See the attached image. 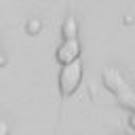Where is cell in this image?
I'll list each match as a JSON object with an SVG mask.
<instances>
[{"mask_svg":"<svg viewBox=\"0 0 135 135\" xmlns=\"http://www.w3.org/2000/svg\"><path fill=\"white\" fill-rule=\"evenodd\" d=\"M84 78V65L80 59H74L70 63H63L59 70V93L61 97H70L78 91Z\"/></svg>","mask_w":135,"mask_h":135,"instance_id":"cell-1","label":"cell"},{"mask_svg":"<svg viewBox=\"0 0 135 135\" xmlns=\"http://www.w3.org/2000/svg\"><path fill=\"white\" fill-rule=\"evenodd\" d=\"M4 65H6V55L0 51V68H4Z\"/></svg>","mask_w":135,"mask_h":135,"instance_id":"cell-7","label":"cell"},{"mask_svg":"<svg viewBox=\"0 0 135 135\" xmlns=\"http://www.w3.org/2000/svg\"><path fill=\"white\" fill-rule=\"evenodd\" d=\"M40 32H42V19H40V17H30V19L25 21V34L38 36Z\"/></svg>","mask_w":135,"mask_h":135,"instance_id":"cell-4","label":"cell"},{"mask_svg":"<svg viewBox=\"0 0 135 135\" xmlns=\"http://www.w3.org/2000/svg\"><path fill=\"white\" fill-rule=\"evenodd\" d=\"M0 135H8V124H6V120H2V118H0Z\"/></svg>","mask_w":135,"mask_h":135,"instance_id":"cell-5","label":"cell"},{"mask_svg":"<svg viewBox=\"0 0 135 135\" xmlns=\"http://www.w3.org/2000/svg\"><path fill=\"white\" fill-rule=\"evenodd\" d=\"M82 46H80V40L78 38H63V42L57 46V51H55V59H57V63L59 65H63V63H70V61H74V59H80V51Z\"/></svg>","mask_w":135,"mask_h":135,"instance_id":"cell-2","label":"cell"},{"mask_svg":"<svg viewBox=\"0 0 135 135\" xmlns=\"http://www.w3.org/2000/svg\"><path fill=\"white\" fill-rule=\"evenodd\" d=\"M129 127L135 129V112H131V118H129Z\"/></svg>","mask_w":135,"mask_h":135,"instance_id":"cell-6","label":"cell"},{"mask_svg":"<svg viewBox=\"0 0 135 135\" xmlns=\"http://www.w3.org/2000/svg\"><path fill=\"white\" fill-rule=\"evenodd\" d=\"M61 38H78V21L74 15H68L61 23Z\"/></svg>","mask_w":135,"mask_h":135,"instance_id":"cell-3","label":"cell"}]
</instances>
